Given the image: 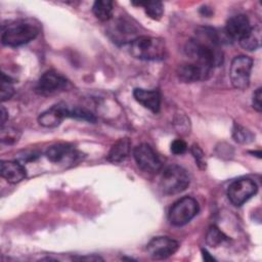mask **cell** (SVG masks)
Masks as SVG:
<instances>
[{
    "mask_svg": "<svg viewBox=\"0 0 262 262\" xmlns=\"http://www.w3.org/2000/svg\"><path fill=\"white\" fill-rule=\"evenodd\" d=\"M222 37L212 28L198 29L195 36L190 39L184 48L190 61L214 69L223 62V52L220 49Z\"/></svg>",
    "mask_w": 262,
    "mask_h": 262,
    "instance_id": "obj_1",
    "label": "cell"
},
{
    "mask_svg": "<svg viewBox=\"0 0 262 262\" xmlns=\"http://www.w3.org/2000/svg\"><path fill=\"white\" fill-rule=\"evenodd\" d=\"M39 32V24L32 19H17L3 25L1 41L6 46L17 47L34 40Z\"/></svg>",
    "mask_w": 262,
    "mask_h": 262,
    "instance_id": "obj_2",
    "label": "cell"
},
{
    "mask_svg": "<svg viewBox=\"0 0 262 262\" xmlns=\"http://www.w3.org/2000/svg\"><path fill=\"white\" fill-rule=\"evenodd\" d=\"M129 51L132 56L142 60H161L167 54L165 41L149 36H139L131 40Z\"/></svg>",
    "mask_w": 262,
    "mask_h": 262,
    "instance_id": "obj_3",
    "label": "cell"
},
{
    "mask_svg": "<svg viewBox=\"0 0 262 262\" xmlns=\"http://www.w3.org/2000/svg\"><path fill=\"white\" fill-rule=\"evenodd\" d=\"M189 182V175L184 168L178 165H170L162 173L160 187L166 194H176L185 190Z\"/></svg>",
    "mask_w": 262,
    "mask_h": 262,
    "instance_id": "obj_4",
    "label": "cell"
},
{
    "mask_svg": "<svg viewBox=\"0 0 262 262\" xmlns=\"http://www.w3.org/2000/svg\"><path fill=\"white\" fill-rule=\"evenodd\" d=\"M198 202L190 196H184L175 202L169 210L168 219L175 226H182L188 223L199 213Z\"/></svg>",
    "mask_w": 262,
    "mask_h": 262,
    "instance_id": "obj_5",
    "label": "cell"
},
{
    "mask_svg": "<svg viewBox=\"0 0 262 262\" xmlns=\"http://www.w3.org/2000/svg\"><path fill=\"white\" fill-rule=\"evenodd\" d=\"M253 68V59L246 55L235 56L230 63L229 78L234 88L245 90L250 85V76Z\"/></svg>",
    "mask_w": 262,
    "mask_h": 262,
    "instance_id": "obj_6",
    "label": "cell"
},
{
    "mask_svg": "<svg viewBox=\"0 0 262 262\" xmlns=\"http://www.w3.org/2000/svg\"><path fill=\"white\" fill-rule=\"evenodd\" d=\"M257 184L250 178H241L230 183L227 188L228 200L234 206H242L251 196L256 194Z\"/></svg>",
    "mask_w": 262,
    "mask_h": 262,
    "instance_id": "obj_7",
    "label": "cell"
},
{
    "mask_svg": "<svg viewBox=\"0 0 262 262\" xmlns=\"http://www.w3.org/2000/svg\"><path fill=\"white\" fill-rule=\"evenodd\" d=\"M133 157L137 166L147 173H157L162 168L161 160L147 143H141L133 149Z\"/></svg>",
    "mask_w": 262,
    "mask_h": 262,
    "instance_id": "obj_8",
    "label": "cell"
},
{
    "mask_svg": "<svg viewBox=\"0 0 262 262\" xmlns=\"http://www.w3.org/2000/svg\"><path fill=\"white\" fill-rule=\"evenodd\" d=\"M68 84V80L62 75L55 71H47L38 80L35 90L42 96H48L64 90Z\"/></svg>",
    "mask_w": 262,
    "mask_h": 262,
    "instance_id": "obj_9",
    "label": "cell"
},
{
    "mask_svg": "<svg viewBox=\"0 0 262 262\" xmlns=\"http://www.w3.org/2000/svg\"><path fill=\"white\" fill-rule=\"evenodd\" d=\"M177 241L168 236H156L146 245V252L151 259L163 260L172 256L178 250Z\"/></svg>",
    "mask_w": 262,
    "mask_h": 262,
    "instance_id": "obj_10",
    "label": "cell"
},
{
    "mask_svg": "<svg viewBox=\"0 0 262 262\" xmlns=\"http://www.w3.org/2000/svg\"><path fill=\"white\" fill-rule=\"evenodd\" d=\"M214 69L200 64L194 61L184 62L177 68V76L179 80L185 83H192L207 80L211 77Z\"/></svg>",
    "mask_w": 262,
    "mask_h": 262,
    "instance_id": "obj_11",
    "label": "cell"
},
{
    "mask_svg": "<svg viewBox=\"0 0 262 262\" xmlns=\"http://www.w3.org/2000/svg\"><path fill=\"white\" fill-rule=\"evenodd\" d=\"M252 28L250 20L245 14H236L226 21L223 34L227 40H241Z\"/></svg>",
    "mask_w": 262,
    "mask_h": 262,
    "instance_id": "obj_12",
    "label": "cell"
},
{
    "mask_svg": "<svg viewBox=\"0 0 262 262\" xmlns=\"http://www.w3.org/2000/svg\"><path fill=\"white\" fill-rule=\"evenodd\" d=\"M66 110L64 102H59L57 104L52 105L47 111L40 114L38 118V122L41 126L46 128H54L58 126L63 119H66Z\"/></svg>",
    "mask_w": 262,
    "mask_h": 262,
    "instance_id": "obj_13",
    "label": "cell"
},
{
    "mask_svg": "<svg viewBox=\"0 0 262 262\" xmlns=\"http://www.w3.org/2000/svg\"><path fill=\"white\" fill-rule=\"evenodd\" d=\"M45 156L52 163H61L64 161H75L77 158V151L69 144L57 143L49 146Z\"/></svg>",
    "mask_w": 262,
    "mask_h": 262,
    "instance_id": "obj_14",
    "label": "cell"
},
{
    "mask_svg": "<svg viewBox=\"0 0 262 262\" xmlns=\"http://www.w3.org/2000/svg\"><path fill=\"white\" fill-rule=\"evenodd\" d=\"M133 96L137 102L152 113H158L161 106V96L157 90H146L136 88L133 91Z\"/></svg>",
    "mask_w": 262,
    "mask_h": 262,
    "instance_id": "obj_15",
    "label": "cell"
},
{
    "mask_svg": "<svg viewBox=\"0 0 262 262\" xmlns=\"http://www.w3.org/2000/svg\"><path fill=\"white\" fill-rule=\"evenodd\" d=\"M1 176L9 183H17L27 176L25 167L16 161H2L0 165Z\"/></svg>",
    "mask_w": 262,
    "mask_h": 262,
    "instance_id": "obj_16",
    "label": "cell"
},
{
    "mask_svg": "<svg viewBox=\"0 0 262 262\" xmlns=\"http://www.w3.org/2000/svg\"><path fill=\"white\" fill-rule=\"evenodd\" d=\"M130 149H131L130 139L127 137L120 138L118 141H116L112 145L107 154V160L112 163H120L128 157Z\"/></svg>",
    "mask_w": 262,
    "mask_h": 262,
    "instance_id": "obj_17",
    "label": "cell"
},
{
    "mask_svg": "<svg viewBox=\"0 0 262 262\" xmlns=\"http://www.w3.org/2000/svg\"><path fill=\"white\" fill-rule=\"evenodd\" d=\"M238 42L241 46L248 51L257 50L261 45V30L258 27H252Z\"/></svg>",
    "mask_w": 262,
    "mask_h": 262,
    "instance_id": "obj_18",
    "label": "cell"
},
{
    "mask_svg": "<svg viewBox=\"0 0 262 262\" xmlns=\"http://www.w3.org/2000/svg\"><path fill=\"white\" fill-rule=\"evenodd\" d=\"M113 2L110 0L95 1L92 7L94 15L101 21H106L113 16Z\"/></svg>",
    "mask_w": 262,
    "mask_h": 262,
    "instance_id": "obj_19",
    "label": "cell"
},
{
    "mask_svg": "<svg viewBox=\"0 0 262 262\" xmlns=\"http://www.w3.org/2000/svg\"><path fill=\"white\" fill-rule=\"evenodd\" d=\"M227 241H228V237L218 227L211 226L209 228L206 236V242L210 247L216 248Z\"/></svg>",
    "mask_w": 262,
    "mask_h": 262,
    "instance_id": "obj_20",
    "label": "cell"
},
{
    "mask_svg": "<svg viewBox=\"0 0 262 262\" xmlns=\"http://www.w3.org/2000/svg\"><path fill=\"white\" fill-rule=\"evenodd\" d=\"M232 137L238 143H250L254 140V134L239 124H234L232 128Z\"/></svg>",
    "mask_w": 262,
    "mask_h": 262,
    "instance_id": "obj_21",
    "label": "cell"
},
{
    "mask_svg": "<svg viewBox=\"0 0 262 262\" xmlns=\"http://www.w3.org/2000/svg\"><path fill=\"white\" fill-rule=\"evenodd\" d=\"M137 5L144 7L145 13L152 19H160L163 15L164 8L162 2H138Z\"/></svg>",
    "mask_w": 262,
    "mask_h": 262,
    "instance_id": "obj_22",
    "label": "cell"
},
{
    "mask_svg": "<svg viewBox=\"0 0 262 262\" xmlns=\"http://www.w3.org/2000/svg\"><path fill=\"white\" fill-rule=\"evenodd\" d=\"M14 93V88L12 86V80L5 73L1 75V100L5 101L11 98Z\"/></svg>",
    "mask_w": 262,
    "mask_h": 262,
    "instance_id": "obj_23",
    "label": "cell"
},
{
    "mask_svg": "<svg viewBox=\"0 0 262 262\" xmlns=\"http://www.w3.org/2000/svg\"><path fill=\"white\" fill-rule=\"evenodd\" d=\"M20 133L12 127H1V142L4 144H13L18 141Z\"/></svg>",
    "mask_w": 262,
    "mask_h": 262,
    "instance_id": "obj_24",
    "label": "cell"
},
{
    "mask_svg": "<svg viewBox=\"0 0 262 262\" xmlns=\"http://www.w3.org/2000/svg\"><path fill=\"white\" fill-rule=\"evenodd\" d=\"M190 151H191V154H192V156H193V158H194V160H195V163H196L198 167H199L200 169H202V170L206 169L207 163H206L205 154H204V151L202 150V148H201L198 144H193V145L191 146Z\"/></svg>",
    "mask_w": 262,
    "mask_h": 262,
    "instance_id": "obj_25",
    "label": "cell"
},
{
    "mask_svg": "<svg viewBox=\"0 0 262 262\" xmlns=\"http://www.w3.org/2000/svg\"><path fill=\"white\" fill-rule=\"evenodd\" d=\"M187 150V144L182 139H175L171 143V151L174 155H182Z\"/></svg>",
    "mask_w": 262,
    "mask_h": 262,
    "instance_id": "obj_26",
    "label": "cell"
},
{
    "mask_svg": "<svg viewBox=\"0 0 262 262\" xmlns=\"http://www.w3.org/2000/svg\"><path fill=\"white\" fill-rule=\"evenodd\" d=\"M261 98H262V89L259 87L253 94V107L257 112H261L262 110V103H261Z\"/></svg>",
    "mask_w": 262,
    "mask_h": 262,
    "instance_id": "obj_27",
    "label": "cell"
},
{
    "mask_svg": "<svg viewBox=\"0 0 262 262\" xmlns=\"http://www.w3.org/2000/svg\"><path fill=\"white\" fill-rule=\"evenodd\" d=\"M6 118H7V112L5 110L4 106L1 107V127L4 126L5 122H6Z\"/></svg>",
    "mask_w": 262,
    "mask_h": 262,
    "instance_id": "obj_28",
    "label": "cell"
},
{
    "mask_svg": "<svg viewBox=\"0 0 262 262\" xmlns=\"http://www.w3.org/2000/svg\"><path fill=\"white\" fill-rule=\"evenodd\" d=\"M202 253H203V258H204L206 261H213V260H215V259L207 252V250L203 249V250H202Z\"/></svg>",
    "mask_w": 262,
    "mask_h": 262,
    "instance_id": "obj_29",
    "label": "cell"
}]
</instances>
